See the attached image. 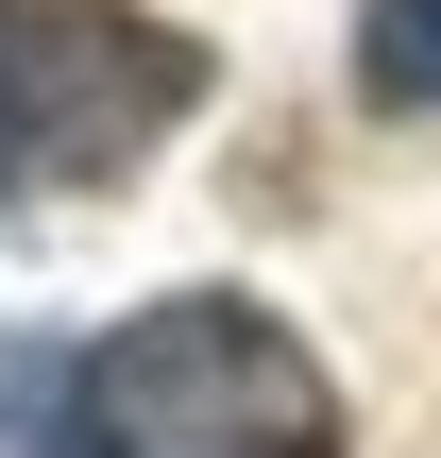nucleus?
I'll use <instances>...</instances> for the list:
<instances>
[{
	"mask_svg": "<svg viewBox=\"0 0 441 458\" xmlns=\"http://www.w3.org/2000/svg\"><path fill=\"white\" fill-rule=\"evenodd\" d=\"M51 458H340V374L255 289H170L68 357Z\"/></svg>",
	"mask_w": 441,
	"mask_h": 458,
	"instance_id": "obj_1",
	"label": "nucleus"
},
{
	"mask_svg": "<svg viewBox=\"0 0 441 458\" xmlns=\"http://www.w3.org/2000/svg\"><path fill=\"white\" fill-rule=\"evenodd\" d=\"M204 34L136 0H0V187H119L153 136L204 119Z\"/></svg>",
	"mask_w": 441,
	"mask_h": 458,
	"instance_id": "obj_2",
	"label": "nucleus"
},
{
	"mask_svg": "<svg viewBox=\"0 0 441 458\" xmlns=\"http://www.w3.org/2000/svg\"><path fill=\"white\" fill-rule=\"evenodd\" d=\"M357 102L374 119H425L441 102V0H374L357 17Z\"/></svg>",
	"mask_w": 441,
	"mask_h": 458,
	"instance_id": "obj_3",
	"label": "nucleus"
}]
</instances>
